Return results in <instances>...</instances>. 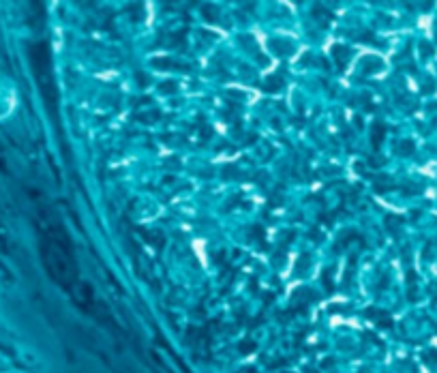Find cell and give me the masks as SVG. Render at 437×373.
I'll list each match as a JSON object with an SVG mask.
<instances>
[]
</instances>
